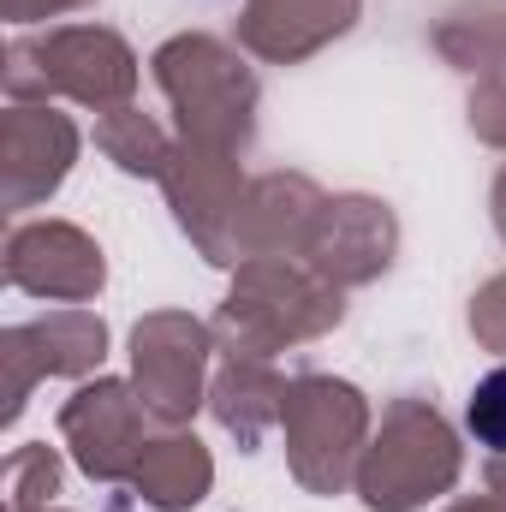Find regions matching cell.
I'll use <instances>...</instances> for the list:
<instances>
[{
  "label": "cell",
  "instance_id": "obj_1",
  "mask_svg": "<svg viewBox=\"0 0 506 512\" xmlns=\"http://www.w3.org/2000/svg\"><path fill=\"white\" fill-rule=\"evenodd\" d=\"M465 429H471L483 447L506 453V364L489 370V376L477 382V393L465 399Z\"/></svg>",
  "mask_w": 506,
  "mask_h": 512
}]
</instances>
